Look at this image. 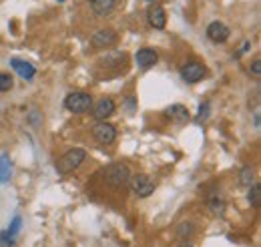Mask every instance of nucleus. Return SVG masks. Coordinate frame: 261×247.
<instances>
[{"mask_svg": "<svg viewBox=\"0 0 261 247\" xmlns=\"http://www.w3.org/2000/svg\"><path fill=\"white\" fill-rule=\"evenodd\" d=\"M115 42H117V32L111 31V29H100L91 38V44L95 48H111Z\"/></svg>", "mask_w": 261, "mask_h": 247, "instance_id": "8", "label": "nucleus"}, {"mask_svg": "<svg viewBox=\"0 0 261 247\" xmlns=\"http://www.w3.org/2000/svg\"><path fill=\"white\" fill-rule=\"evenodd\" d=\"M135 61L139 64V68L147 70V68H153V66L159 62V55H157V51H153V48H141V51L135 55Z\"/></svg>", "mask_w": 261, "mask_h": 247, "instance_id": "11", "label": "nucleus"}, {"mask_svg": "<svg viewBox=\"0 0 261 247\" xmlns=\"http://www.w3.org/2000/svg\"><path fill=\"white\" fill-rule=\"evenodd\" d=\"M205 75H207L205 64H201V62H197V61L185 62V64L181 66V79H183L185 83H189V85H195L199 81H203Z\"/></svg>", "mask_w": 261, "mask_h": 247, "instance_id": "5", "label": "nucleus"}, {"mask_svg": "<svg viewBox=\"0 0 261 247\" xmlns=\"http://www.w3.org/2000/svg\"><path fill=\"white\" fill-rule=\"evenodd\" d=\"M209 117V103H203L201 107H199V115H197V121H203V119H207Z\"/></svg>", "mask_w": 261, "mask_h": 247, "instance_id": "23", "label": "nucleus"}, {"mask_svg": "<svg viewBox=\"0 0 261 247\" xmlns=\"http://www.w3.org/2000/svg\"><path fill=\"white\" fill-rule=\"evenodd\" d=\"M93 137L98 145H113L117 139V129L113 125H109L107 121H98L93 127Z\"/></svg>", "mask_w": 261, "mask_h": 247, "instance_id": "6", "label": "nucleus"}, {"mask_svg": "<svg viewBox=\"0 0 261 247\" xmlns=\"http://www.w3.org/2000/svg\"><path fill=\"white\" fill-rule=\"evenodd\" d=\"M12 177V161L6 153L0 155V183H8Z\"/></svg>", "mask_w": 261, "mask_h": 247, "instance_id": "15", "label": "nucleus"}, {"mask_svg": "<svg viewBox=\"0 0 261 247\" xmlns=\"http://www.w3.org/2000/svg\"><path fill=\"white\" fill-rule=\"evenodd\" d=\"M193 233H195L193 223H181V225H179V229H177V235H179L181 239H189Z\"/></svg>", "mask_w": 261, "mask_h": 247, "instance_id": "19", "label": "nucleus"}, {"mask_svg": "<svg viewBox=\"0 0 261 247\" xmlns=\"http://www.w3.org/2000/svg\"><path fill=\"white\" fill-rule=\"evenodd\" d=\"M229 31L227 24H223V22H219V20H215V22H211L209 27H207V38L211 40V42H215V44H219V42H225L229 38Z\"/></svg>", "mask_w": 261, "mask_h": 247, "instance_id": "9", "label": "nucleus"}, {"mask_svg": "<svg viewBox=\"0 0 261 247\" xmlns=\"http://www.w3.org/2000/svg\"><path fill=\"white\" fill-rule=\"evenodd\" d=\"M14 87V79L8 72H0V93H8Z\"/></svg>", "mask_w": 261, "mask_h": 247, "instance_id": "18", "label": "nucleus"}, {"mask_svg": "<svg viewBox=\"0 0 261 247\" xmlns=\"http://www.w3.org/2000/svg\"><path fill=\"white\" fill-rule=\"evenodd\" d=\"M59 2H65V0H59Z\"/></svg>", "mask_w": 261, "mask_h": 247, "instance_id": "28", "label": "nucleus"}, {"mask_svg": "<svg viewBox=\"0 0 261 247\" xmlns=\"http://www.w3.org/2000/svg\"><path fill=\"white\" fill-rule=\"evenodd\" d=\"M147 22L157 29V31H163L167 27V12L161 4H151L149 10H147Z\"/></svg>", "mask_w": 261, "mask_h": 247, "instance_id": "7", "label": "nucleus"}, {"mask_svg": "<svg viewBox=\"0 0 261 247\" xmlns=\"http://www.w3.org/2000/svg\"><path fill=\"white\" fill-rule=\"evenodd\" d=\"M145 2H155V0H145Z\"/></svg>", "mask_w": 261, "mask_h": 247, "instance_id": "27", "label": "nucleus"}, {"mask_svg": "<svg viewBox=\"0 0 261 247\" xmlns=\"http://www.w3.org/2000/svg\"><path fill=\"white\" fill-rule=\"evenodd\" d=\"M209 209H211L215 215H223V211H225V201H223L217 193H213V195L209 197Z\"/></svg>", "mask_w": 261, "mask_h": 247, "instance_id": "16", "label": "nucleus"}, {"mask_svg": "<svg viewBox=\"0 0 261 247\" xmlns=\"http://www.w3.org/2000/svg\"><path fill=\"white\" fill-rule=\"evenodd\" d=\"M10 66L24 79V81H33L34 75H36V68H34L31 62L20 61V59H10Z\"/></svg>", "mask_w": 261, "mask_h": 247, "instance_id": "13", "label": "nucleus"}, {"mask_svg": "<svg viewBox=\"0 0 261 247\" xmlns=\"http://www.w3.org/2000/svg\"><path fill=\"white\" fill-rule=\"evenodd\" d=\"M255 129H259V113H255Z\"/></svg>", "mask_w": 261, "mask_h": 247, "instance_id": "26", "label": "nucleus"}, {"mask_svg": "<svg viewBox=\"0 0 261 247\" xmlns=\"http://www.w3.org/2000/svg\"><path fill=\"white\" fill-rule=\"evenodd\" d=\"M85 161H87V151L81 149V147H76V149L66 151V153L57 161L55 167H57V171H59L61 175H68V173H72L74 169H79Z\"/></svg>", "mask_w": 261, "mask_h": 247, "instance_id": "1", "label": "nucleus"}, {"mask_svg": "<svg viewBox=\"0 0 261 247\" xmlns=\"http://www.w3.org/2000/svg\"><path fill=\"white\" fill-rule=\"evenodd\" d=\"M249 72H251L255 79H259V77H261V62L259 61H253V64L249 66Z\"/></svg>", "mask_w": 261, "mask_h": 247, "instance_id": "24", "label": "nucleus"}, {"mask_svg": "<svg viewBox=\"0 0 261 247\" xmlns=\"http://www.w3.org/2000/svg\"><path fill=\"white\" fill-rule=\"evenodd\" d=\"M20 227H22V217L16 215L14 219H12V223H10V227H8L6 231H8L12 237H16V235H18V231H20Z\"/></svg>", "mask_w": 261, "mask_h": 247, "instance_id": "21", "label": "nucleus"}, {"mask_svg": "<svg viewBox=\"0 0 261 247\" xmlns=\"http://www.w3.org/2000/svg\"><path fill=\"white\" fill-rule=\"evenodd\" d=\"M177 247H193V245H191V241H189V239H183Z\"/></svg>", "mask_w": 261, "mask_h": 247, "instance_id": "25", "label": "nucleus"}, {"mask_svg": "<svg viewBox=\"0 0 261 247\" xmlns=\"http://www.w3.org/2000/svg\"><path fill=\"white\" fill-rule=\"evenodd\" d=\"M165 115H167V119H171L173 123L177 125H185L189 121V109L187 107H183V105H171L167 111H165Z\"/></svg>", "mask_w": 261, "mask_h": 247, "instance_id": "12", "label": "nucleus"}, {"mask_svg": "<svg viewBox=\"0 0 261 247\" xmlns=\"http://www.w3.org/2000/svg\"><path fill=\"white\" fill-rule=\"evenodd\" d=\"M91 8L95 10V14L98 16H107L113 12V8L117 6V0H89Z\"/></svg>", "mask_w": 261, "mask_h": 247, "instance_id": "14", "label": "nucleus"}, {"mask_svg": "<svg viewBox=\"0 0 261 247\" xmlns=\"http://www.w3.org/2000/svg\"><path fill=\"white\" fill-rule=\"evenodd\" d=\"M93 107V96L89 93H83V91H74V93H68L65 98V109L74 113V115H83L87 113L89 109Z\"/></svg>", "mask_w": 261, "mask_h": 247, "instance_id": "3", "label": "nucleus"}, {"mask_svg": "<svg viewBox=\"0 0 261 247\" xmlns=\"http://www.w3.org/2000/svg\"><path fill=\"white\" fill-rule=\"evenodd\" d=\"M127 185L130 187V191H133L137 197H149V195L155 191V181H153L149 175H145V173L130 175Z\"/></svg>", "mask_w": 261, "mask_h": 247, "instance_id": "4", "label": "nucleus"}, {"mask_svg": "<svg viewBox=\"0 0 261 247\" xmlns=\"http://www.w3.org/2000/svg\"><path fill=\"white\" fill-rule=\"evenodd\" d=\"M0 247H14V237L8 231H0Z\"/></svg>", "mask_w": 261, "mask_h": 247, "instance_id": "22", "label": "nucleus"}, {"mask_svg": "<svg viewBox=\"0 0 261 247\" xmlns=\"http://www.w3.org/2000/svg\"><path fill=\"white\" fill-rule=\"evenodd\" d=\"M259 185L257 183H253V185H249V195H247V199H249V203L253 205V207H259Z\"/></svg>", "mask_w": 261, "mask_h": 247, "instance_id": "20", "label": "nucleus"}, {"mask_svg": "<svg viewBox=\"0 0 261 247\" xmlns=\"http://www.w3.org/2000/svg\"><path fill=\"white\" fill-rule=\"evenodd\" d=\"M239 183L245 187L253 185L255 183V179H253V169L251 167H243L241 169V177H239Z\"/></svg>", "mask_w": 261, "mask_h": 247, "instance_id": "17", "label": "nucleus"}, {"mask_svg": "<svg viewBox=\"0 0 261 247\" xmlns=\"http://www.w3.org/2000/svg\"><path fill=\"white\" fill-rule=\"evenodd\" d=\"M115 109H117L115 101L105 96V98H100L97 105H95V109H93V117H95L97 121H107L111 115H115Z\"/></svg>", "mask_w": 261, "mask_h": 247, "instance_id": "10", "label": "nucleus"}, {"mask_svg": "<svg viewBox=\"0 0 261 247\" xmlns=\"http://www.w3.org/2000/svg\"><path fill=\"white\" fill-rule=\"evenodd\" d=\"M102 177L111 187H123L129 183L130 171L125 163H113L102 171Z\"/></svg>", "mask_w": 261, "mask_h": 247, "instance_id": "2", "label": "nucleus"}]
</instances>
